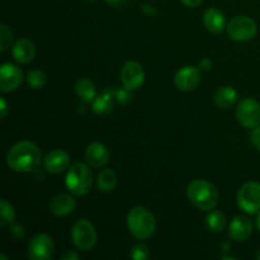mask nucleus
<instances>
[{"mask_svg":"<svg viewBox=\"0 0 260 260\" xmlns=\"http://www.w3.org/2000/svg\"><path fill=\"white\" fill-rule=\"evenodd\" d=\"M41 150L30 141H20L8 151L7 164L15 173H30L41 164Z\"/></svg>","mask_w":260,"mask_h":260,"instance_id":"1","label":"nucleus"},{"mask_svg":"<svg viewBox=\"0 0 260 260\" xmlns=\"http://www.w3.org/2000/svg\"><path fill=\"white\" fill-rule=\"evenodd\" d=\"M187 197L200 211H212L217 206L220 194L212 183L205 179H196L188 185Z\"/></svg>","mask_w":260,"mask_h":260,"instance_id":"2","label":"nucleus"},{"mask_svg":"<svg viewBox=\"0 0 260 260\" xmlns=\"http://www.w3.org/2000/svg\"><path fill=\"white\" fill-rule=\"evenodd\" d=\"M127 228L132 236L139 240H145L154 235L156 221L147 208L135 207L127 215Z\"/></svg>","mask_w":260,"mask_h":260,"instance_id":"3","label":"nucleus"},{"mask_svg":"<svg viewBox=\"0 0 260 260\" xmlns=\"http://www.w3.org/2000/svg\"><path fill=\"white\" fill-rule=\"evenodd\" d=\"M69 192L74 196H85L90 192L93 185V175L89 167L83 162H76L69 168L65 178Z\"/></svg>","mask_w":260,"mask_h":260,"instance_id":"4","label":"nucleus"},{"mask_svg":"<svg viewBox=\"0 0 260 260\" xmlns=\"http://www.w3.org/2000/svg\"><path fill=\"white\" fill-rule=\"evenodd\" d=\"M71 240L76 249L88 251L96 244V231L93 223L86 218H81L74 223L71 229Z\"/></svg>","mask_w":260,"mask_h":260,"instance_id":"5","label":"nucleus"},{"mask_svg":"<svg viewBox=\"0 0 260 260\" xmlns=\"http://www.w3.org/2000/svg\"><path fill=\"white\" fill-rule=\"evenodd\" d=\"M226 29H228L229 37L234 41H238V42L251 41L258 32L256 23L254 22V19H251L250 17H246V15L234 17L229 22Z\"/></svg>","mask_w":260,"mask_h":260,"instance_id":"6","label":"nucleus"},{"mask_svg":"<svg viewBox=\"0 0 260 260\" xmlns=\"http://www.w3.org/2000/svg\"><path fill=\"white\" fill-rule=\"evenodd\" d=\"M238 206L249 215L260 212V183L248 182L243 184L236 196Z\"/></svg>","mask_w":260,"mask_h":260,"instance_id":"7","label":"nucleus"},{"mask_svg":"<svg viewBox=\"0 0 260 260\" xmlns=\"http://www.w3.org/2000/svg\"><path fill=\"white\" fill-rule=\"evenodd\" d=\"M236 118L241 126L254 128L260 123V104L255 99H243L236 107Z\"/></svg>","mask_w":260,"mask_h":260,"instance_id":"8","label":"nucleus"},{"mask_svg":"<svg viewBox=\"0 0 260 260\" xmlns=\"http://www.w3.org/2000/svg\"><path fill=\"white\" fill-rule=\"evenodd\" d=\"M55 244L47 234H38L28 245V258L32 260H48L52 258Z\"/></svg>","mask_w":260,"mask_h":260,"instance_id":"9","label":"nucleus"},{"mask_svg":"<svg viewBox=\"0 0 260 260\" xmlns=\"http://www.w3.org/2000/svg\"><path fill=\"white\" fill-rule=\"evenodd\" d=\"M121 80L129 90H137L145 83L144 68L137 61H127L121 69Z\"/></svg>","mask_w":260,"mask_h":260,"instance_id":"10","label":"nucleus"},{"mask_svg":"<svg viewBox=\"0 0 260 260\" xmlns=\"http://www.w3.org/2000/svg\"><path fill=\"white\" fill-rule=\"evenodd\" d=\"M202 80L201 69L184 66L174 75V84L180 91H193L198 88Z\"/></svg>","mask_w":260,"mask_h":260,"instance_id":"11","label":"nucleus"},{"mask_svg":"<svg viewBox=\"0 0 260 260\" xmlns=\"http://www.w3.org/2000/svg\"><path fill=\"white\" fill-rule=\"evenodd\" d=\"M23 81V73L18 66L5 62L0 68V90L10 93L19 88Z\"/></svg>","mask_w":260,"mask_h":260,"instance_id":"12","label":"nucleus"},{"mask_svg":"<svg viewBox=\"0 0 260 260\" xmlns=\"http://www.w3.org/2000/svg\"><path fill=\"white\" fill-rule=\"evenodd\" d=\"M70 165V156L63 150H52L43 159V167L51 174H60Z\"/></svg>","mask_w":260,"mask_h":260,"instance_id":"13","label":"nucleus"},{"mask_svg":"<svg viewBox=\"0 0 260 260\" xmlns=\"http://www.w3.org/2000/svg\"><path fill=\"white\" fill-rule=\"evenodd\" d=\"M251 233H253V223L248 217L238 216L231 221L230 228H229V235L233 240L243 243L250 238Z\"/></svg>","mask_w":260,"mask_h":260,"instance_id":"14","label":"nucleus"},{"mask_svg":"<svg viewBox=\"0 0 260 260\" xmlns=\"http://www.w3.org/2000/svg\"><path fill=\"white\" fill-rule=\"evenodd\" d=\"M85 157L93 168H102L108 162L109 151L101 142H93L85 150Z\"/></svg>","mask_w":260,"mask_h":260,"instance_id":"15","label":"nucleus"},{"mask_svg":"<svg viewBox=\"0 0 260 260\" xmlns=\"http://www.w3.org/2000/svg\"><path fill=\"white\" fill-rule=\"evenodd\" d=\"M76 208V201L69 194H58L51 200L50 211L56 216H68L73 213Z\"/></svg>","mask_w":260,"mask_h":260,"instance_id":"16","label":"nucleus"},{"mask_svg":"<svg viewBox=\"0 0 260 260\" xmlns=\"http://www.w3.org/2000/svg\"><path fill=\"white\" fill-rule=\"evenodd\" d=\"M13 57L19 63H28L35 58L36 47L27 38H20L13 46Z\"/></svg>","mask_w":260,"mask_h":260,"instance_id":"17","label":"nucleus"},{"mask_svg":"<svg viewBox=\"0 0 260 260\" xmlns=\"http://www.w3.org/2000/svg\"><path fill=\"white\" fill-rule=\"evenodd\" d=\"M203 24H205V27L210 32L216 33V35L222 33L226 27L225 15H223V13L220 9L211 8L203 15Z\"/></svg>","mask_w":260,"mask_h":260,"instance_id":"18","label":"nucleus"},{"mask_svg":"<svg viewBox=\"0 0 260 260\" xmlns=\"http://www.w3.org/2000/svg\"><path fill=\"white\" fill-rule=\"evenodd\" d=\"M239 94L233 86H221L213 94V102L221 109H229L238 102Z\"/></svg>","mask_w":260,"mask_h":260,"instance_id":"19","label":"nucleus"},{"mask_svg":"<svg viewBox=\"0 0 260 260\" xmlns=\"http://www.w3.org/2000/svg\"><path fill=\"white\" fill-rule=\"evenodd\" d=\"M116 98V89L107 88L93 101V111L96 114H107L113 108V99Z\"/></svg>","mask_w":260,"mask_h":260,"instance_id":"20","label":"nucleus"},{"mask_svg":"<svg viewBox=\"0 0 260 260\" xmlns=\"http://www.w3.org/2000/svg\"><path fill=\"white\" fill-rule=\"evenodd\" d=\"M75 91L84 102H93L95 99V85L88 78H81L75 85Z\"/></svg>","mask_w":260,"mask_h":260,"instance_id":"21","label":"nucleus"},{"mask_svg":"<svg viewBox=\"0 0 260 260\" xmlns=\"http://www.w3.org/2000/svg\"><path fill=\"white\" fill-rule=\"evenodd\" d=\"M96 184H98V189L101 192L108 193L116 188L117 185V175L112 169H103L98 174V179H96Z\"/></svg>","mask_w":260,"mask_h":260,"instance_id":"22","label":"nucleus"},{"mask_svg":"<svg viewBox=\"0 0 260 260\" xmlns=\"http://www.w3.org/2000/svg\"><path fill=\"white\" fill-rule=\"evenodd\" d=\"M206 223H207V228L210 229L212 233H221L226 226L225 215H223L222 212H220V211H212V212L207 216V218H206Z\"/></svg>","mask_w":260,"mask_h":260,"instance_id":"23","label":"nucleus"},{"mask_svg":"<svg viewBox=\"0 0 260 260\" xmlns=\"http://www.w3.org/2000/svg\"><path fill=\"white\" fill-rule=\"evenodd\" d=\"M15 221V210L7 200L0 201V226L5 228Z\"/></svg>","mask_w":260,"mask_h":260,"instance_id":"24","label":"nucleus"},{"mask_svg":"<svg viewBox=\"0 0 260 260\" xmlns=\"http://www.w3.org/2000/svg\"><path fill=\"white\" fill-rule=\"evenodd\" d=\"M27 83L32 89H42L47 83V75L42 70H32L28 73Z\"/></svg>","mask_w":260,"mask_h":260,"instance_id":"25","label":"nucleus"},{"mask_svg":"<svg viewBox=\"0 0 260 260\" xmlns=\"http://www.w3.org/2000/svg\"><path fill=\"white\" fill-rule=\"evenodd\" d=\"M13 40H14V37H13L12 29L5 24L0 25V51L2 52L9 50L13 43Z\"/></svg>","mask_w":260,"mask_h":260,"instance_id":"26","label":"nucleus"},{"mask_svg":"<svg viewBox=\"0 0 260 260\" xmlns=\"http://www.w3.org/2000/svg\"><path fill=\"white\" fill-rule=\"evenodd\" d=\"M131 258L135 260H147L150 258V250L145 244L140 243L132 248Z\"/></svg>","mask_w":260,"mask_h":260,"instance_id":"27","label":"nucleus"},{"mask_svg":"<svg viewBox=\"0 0 260 260\" xmlns=\"http://www.w3.org/2000/svg\"><path fill=\"white\" fill-rule=\"evenodd\" d=\"M131 91L132 90L127 89L126 86H124V88H121V89H116V99H117V102H118L119 104H123V106L128 104L129 102L132 101Z\"/></svg>","mask_w":260,"mask_h":260,"instance_id":"28","label":"nucleus"},{"mask_svg":"<svg viewBox=\"0 0 260 260\" xmlns=\"http://www.w3.org/2000/svg\"><path fill=\"white\" fill-rule=\"evenodd\" d=\"M10 235H12L13 239H15V240H19V239H23L24 238V228H23L22 225H13L12 228H10Z\"/></svg>","mask_w":260,"mask_h":260,"instance_id":"29","label":"nucleus"},{"mask_svg":"<svg viewBox=\"0 0 260 260\" xmlns=\"http://www.w3.org/2000/svg\"><path fill=\"white\" fill-rule=\"evenodd\" d=\"M251 142H253L254 146L260 151V124H258L256 127H254V129L251 131Z\"/></svg>","mask_w":260,"mask_h":260,"instance_id":"30","label":"nucleus"},{"mask_svg":"<svg viewBox=\"0 0 260 260\" xmlns=\"http://www.w3.org/2000/svg\"><path fill=\"white\" fill-rule=\"evenodd\" d=\"M198 68L203 71H208L211 68H212V61H211V58H207V57L202 58V60L200 61V65H198Z\"/></svg>","mask_w":260,"mask_h":260,"instance_id":"31","label":"nucleus"},{"mask_svg":"<svg viewBox=\"0 0 260 260\" xmlns=\"http://www.w3.org/2000/svg\"><path fill=\"white\" fill-rule=\"evenodd\" d=\"M8 112H9V106H8L7 101H5L4 98H2L0 99V117H2V118H5Z\"/></svg>","mask_w":260,"mask_h":260,"instance_id":"32","label":"nucleus"},{"mask_svg":"<svg viewBox=\"0 0 260 260\" xmlns=\"http://www.w3.org/2000/svg\"><path fill=\"white\" fill-rule=\"evenodd\" d=\"M61 260H78L79 259V254L75 253L73 250H68L60 256Z\"/></svg>","mask_w":260,"mask_h":260,"instance_id":"33","label":"nucleus"},{"mask_svg":"<svg viewBox=\"0 0 260 260\" xmlns=\"http://www.w3.org/2000/svg\"><path fill=\"white\" fill-rule=\"evenodd\" d=\"M106 2L114 8H122L126 7L129 0H106Z\"/></svg>","mask_w":260,"mask_h":260,"instance_id":"34","label":"nucleus"},{"mask_svg":"<svg viewBox=\"0 0 260 260\" xmlns=\"http://www.w3.org/2000/svg\"><path fill=\"white\" fill-rule=\"evenodd\" d=\"M141 10L145 13V14L149 15V17H152V15L156 14V10H155L151 5H147V4L141 5Z\"/></svg>","mask_w":260,"mask_h":260,"instance_id":"35","label":"nucleus"},{"mask_svg":"<svg viewBox=\"0 0 260 260\" xmlns=\"http://www.w3.org/2000/svg\"><path fill=\"white\" fill-rule=\"evenodd\" d=\"M202 2H203V0H182L183 4H184L185 7H188V8L198 7V5H200Z\"/></svg>","mask_w":260,"mask_h":260,"instance_id":"36","label":"nucleus"},{"mask_svg":"<svg viewBox=\"0 0 260 260\" xmlns=\"http://www.w3.org/2000/svg\"><path fill=\"white\" fill-rule=\"evenodd\" d=\"M255 226H256V229H258V231H260V213H259L258 217H256V220H255Z\"/></svg>","mask_w":260,"mask_h":260,"instance_id":"37","label":"nucleus"},{"mask_svg":"<svg viewBox=\"0 0 260 260\" xmlns=\"http://www.w3.org/2000/svg\"><path fill=\"white\" fill-rule=\"evenodd\" d=\"M256 259H258V260H260V250H259V253H258V254H256Z\"/></svg>","mask_w":260,"mask_h":260,"instance_id":"38","label":"nucleus"},{"mask_svg":"<svg viewBox=\"0 0 260 260\" xmlns=\"http://www.w3.org/2000/svg\"><path fill=\"white\" fill-rule=\"evenodd\" d=\"M85 2H96V0H85Z\"/></svg>","mask_w":260,"mask_h":260,"instance_id":"39","label":"nucleus"}]
</instances>
